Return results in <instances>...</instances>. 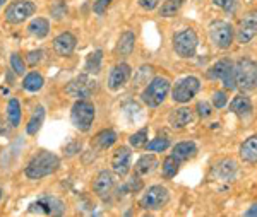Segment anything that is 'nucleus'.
Listing matches in <instances>:
<instances>
[{
    "instance_id": "obj_1",
    "label": "nucleus",
    "mask_w": 257,
    "mask_h": 217,
    "mask_svg": "<svg viewBox=\"0 0 257 217\" xmlns=\"http://www.w3.org/2000/svg\"><path fill=\"white\" fill-rule=\"evenodd\" d=\"M59 168H60V159L57 154L41 151L28 162L26 169H24V174L30 179H41L45 176L53 174Z\"/></svg>"
},
{
    "instance_id": "obj_2",
    "label": "nucleus",
    "mask_w": 257,
    "mask_h": 217,
    "mask_svg": "<svg viewBox=\"0 0 257 217\" xmlns=\"http://www.w3.org/2000/svg\"><path fill=\"white\" fill-rule=\"evenodd\" d=\"M172 91V82L167 77H155L148 82L146 87L141 93V101L146 104L148 108H158L165 103Z\"/></svg>"
},
{
    "instance_id": "obj_3",
    "label": "nucleus",
    "mask_w": 257,
    "mask_h": 217,
    "mask_svg": "<svg viewBox=\"0 0 257 217\" xmlns=\"http://www.w3.org/2000/svg\"><path fill=\"white\" fill-rule=\"evenodd\" d=\"M235 82L242 93L254 91L257 87V64L252 58H240L235 62Z\"/></svg>"
},
{
    "instance_id": "obj_4",
    "label": "nucleus",
    "mask_w": 257,
    "mask_h": 217,
    "mask_svg": "<svg viewBox=\"0 0 257 217\" xmlns=\"http://www.w3.org/2000/svg\"><path fill=\"white\" fill-rule=\"evenodd\" d=\"M96 118V108L88 99H77L70 110V122L79 132H89Z\"/></svg>"
},
{
    "instance_id": "obj_5",
    "label": "nucleus",
    "mask_w": 257,
    "mask_h": 217,
    "mask_svg": "<svg viewBox=\"0 0 257 217\" xmlns=\"http://www.w3.org/2000/svg\"><path fill=\"white\" fill-rule=\"evenodd\" d=\"M172 45L178 57L192 58V57H196V53H197L199 36H197V33L190 28L180 29V31H177L175 35H173Z\"/></svg>"
},
{
    "instance_id": "obj_6",
    "label": "nucleus",
    "mask_w": 257,
    "mask_h": 217,
    "mask_svg": "<svg viewBox=\"0 0 257 217\" xmlns=\"http://www.w3.org/2000/svg\"><path fill=\"white\" fill-rule=\"evenodd\" d=\"M208 33H209L211 43L218 50H228L233 45L235 28L231 26L230 23H226V21H221V19L213 21L208 28Z\"/></svg>"
},
{
    "instance_id": "obj_7",
    "label": "nucleus",
    "mask_w": 257,
    "mask_h": 217,
    "mask_svg": "<svg viewBox=\"0 0 257 217\" xmlns=\"http://www.w3.org/2000/svg\"><path fill=\"white\" fill-rule=\"evenodd\" d=\"M208 77L211 81H221L225 91H235L237 82H235V64L228 58H221L214 65L208 69Z\"/></svg>"
},
{
    "instance_id": "obj_8",
    "label": "nucleus",
    "mask_w": 257,
    "mask_h": 217,
    "mask_svg": "<svg viewBox=\"0 0 257 217\" xmlns=\"http://www.w3.org/2000/svg\"><path fill=\"white\" fill-rule=\"evenodd\" d=\"M170 202V190L163 185H153L144 191L139 205L144 210H161Z\"/></svg>"
},
{
    "instance_id": "obj_9",
    "label": "nucleus",
    "mask_w": 257,
    "mask_h": 217,
    "mask_svg": "<svg viewBox=\"0 0 257 217\" xmlns=\"http://www.w3.org/2000/svg\"><path fill=\"white\" fill-rule=\"evenodd\" d=\"M201 91V81L196 76H187L177 82L172 89V99L175 103L185 104L189 101H192L197 96V93Z\"/></svg>"
},
{
    "instance_id": "obj_10",
    "label": "nucleus",
    "mask_w": 257,
    "mask_h": 217,
    "mask_svg": "<svg viewBox=\"0 0 257 217\" xmlns=\"http://www.w3.org/2000/svg\"><path fill=\"white\" fill-rule=\"evenodd\" d=\"M96 91V81L91 77V74H81V76L74 77L72 81L65 86V93L70 98L76 99H88Z\"/></svg>"
},
{
    "instance_id": "obj_11",
    "label": "nucleus",
    "mask_w": 257,
    "mask_h": 217,
    "mask_svg": "<svg viewBox=\"0 0 257 217\" xmlns=\"http://www.w3.org/2000/svg\"><path fill=\"white\" fill-rule=\"evenodd\" d=\"M35 12H36L35 2H31V0H14V2H11L9 6L6 7L4 16H6L7 23L21 24L30 19L31 16H35Z\"/></svg>"
},
{
    "instance_id": "obj_12",
    "label": "nucleus",
    "mask_w": 257,
    "mask_h": 217,
    "mask_svg": "<svg viewBox=\"0 0 257 217\" xmlns=\"http://www.w3.org/2000/svg\"><path fill=\"white\" fill-rule=\"evenodd\" d=\"M257 36V11L247 12L242 19L238 21V26L235 29V40L240 45L250 43Z\"/></svg>"
},
{
    "instance_id": "obj_13",
    "label": "nucleus",
    "mask_w": 257,
    "mask_h": 217,
    "mask_svg": "<svg viewBox=\"0 0 257 217\" xmlns=\"http://www.w3.org/2000/svg\"><path fill=\"white\" fill-rule=\"evenodd\" d=\"M132 77V69L128 64H117L108 74V89L110 91H120L122 87H125V84L131 81Z\"/></svg>"
},
{
    "instance_id": "obj_14",
    "label": "nucleus",
    "mask_w": 257,
    "mask_h": 217,
    "mask_svg": "<svg viewBox=\"0 0 257 217\" xmlns=\"http://www.w3.org/2000/svg\"><path fill=\"white\" fill-rule=\"evenodd\" d=\"M132 166V152L125 145H120L111 156V169L117 176H125Z\"/></svg>"
},
{
    "instance_id": "obj_15",
    "label": "nucleus",
    "mask_w": 257,
    "mask_h": 217,
    "mask_svg": "<svg viewBox=\"0 0 257 217\" xmlns=\"http://www.w3.org/2000/svg\"><path fill=\"white\" fill-rule=\"evenodd\" d=\"M30 212H38V214H52V215H60L65 212L64 202L55 197H41L38 202L31 203Z\"/></svg>"
},
{
    "instance_id": "obj_16",
    "label": "nucleus",
    "mask_w": 257,
    "mask_h": 217,
    "mask_svg": "<svg viewBox=\"0 0 257 217\" xmlns=\"http://www.w3.org/2000/svg\"><path fill=\"white\" fill-rule=\"evenodd\" d=\"M115 188V176L110 173V171L103 169L99 171V173L96 174V178H94L93 181V191L98 195V197L105 198L108 197V195L113 191Z\"/></svg>"
},
{
    "instance_id": "obj_17",
    "label": "nucleus",
    "mask_w": 257,
    "mask_h": 217,
    "mask_svg": "<svg viewBox=\"0 0 257 217\" xmlns=\"http://www.w3.org/2000/svg\"><path fill=\"white\" fill-rule=\"evenodd\" d=\"M192 122H194V111L187 106L177 108V110H173L168 115V125L173 130H182V128L189 127Z\"/></svg>"
},
{
    "instance_id": "obj_18",
    "label": "nucleus",
    "mask_w": 257,
    "mask_h": 217,
    "mask_svg": "<svg viewBox=\"0 0 257 217\" xmlns=\"http://www.w3.org/2000/svg\"><path fill=\"white\" fill-rule=\"evenodd\" d=\"M76 45H77V40L72 33H69V31L60 33V35L53 40V52L59 57H69L70 53L76 50Z\"/></svg>"
},
{
    "instance_id": "obj_19",
    "label": "nucleus",
    "mask_w": 257,
    "mask_h": 217,
    "mask_svg": "<svg viewBox=\"0 0 257 217\" xmlns=\"http://www.w3.org/2000/svg\"><path fill=\"white\" fill-rule=\"evenodd\" d=\"M228 110H230L233 115H237L238 118H247V116H250V113H252V103L245 94H238L231 99Z\"/></svg>"
},
{
    "instance_id": "obj_20",
    "label": "nucleus",
    "mask_w": 257,
    "mask_h": 217,
    "mask_svg": "<svg viewBox=\"0 0 257 217\" xmlns=\"http://www.w3.org/2000/svg\"><path fill=\"white\" fill-rule=\"evenodd\" d=\"M172 154L180 161H189L197 154V145H196V142H192V140L178 142V144L173 145Z\"/></svg>"
},
{
    "instance_id": "obj_21",
    "label": "nucleus",
    "mask_w": 257,
    "mask_h": 217,
    "mask_svg": "<svg viewBox=\"0 0 257 217\" xmlns=\"http://www.w3.org/2000/svg\"><path fill=\"white\" fill-rule=\"evenodd\" d=\"M158 159H156L155 154H144V156H141L138 162H136L134 166V173L139 174V176H144V174H149L153 173L156 168H158Z\"/></svg>"
},
{
    "instance_id": "obj_22",
    "label": "nucleus",
    "mask_w": 257,
    "mask_h": 217,
    "mask_svg": "<svg viewBox=\"0 0 257 217\" xmlns=\"http://www.w3.org/2000/svg\"><path fill=\"white\" fill-rule=\"evenodd\" d=\"M240 157L247 164H255L257 162V135H252L240 145Z\"/></svg>"
},
{
    "instance_id": "obj_23",
    "label": "nucleus",
    "mask_w": 257,
    "mask_h": 217,
    "mask_svg": "<svg viewBox=\"0 0 257 217\" xmlns=\"http://www.w3.org/2000/svg\"><path fill=\"white\" fill-rule=\"evenodd\" d=\"M136 47V35L132 31H123L117 41V53L120 57H128L134 52Z\"/></svg>"
},
{
    "instance_id": "obj_24",
    "label": "nucleus",
    "mask_w": 257,
    "mask_h": 217,
    "mask_svg": "<svg viewBox=\"0 0 257 217\" xmlns=\"http://www.w3.org/2000/svg\"><path fill=\"white\" fill-rule=\"evenodd\" d=\"M28 31H30V35H33L35 38H45V36L50 33V23L48 19L45 18H35L30 23V26H28Z\"/></svg>"
},
{
    "instance_id": "obj_25",
    "label": "nucleus",
    "mask_w": 257,
    "mask_h": 217,
    "mask_svg": "<svg viewBox=\"0 0 257 217\" xmlns=\"http://www.w3.org/2000/svg\"><path fill=\"white\" fill-rule=\"evenodd\" d=\"M117 139H118L117 132H115L113 128H106V130H101L94 137V144H96L101 151H105V149H110L111 145L117 142Z\"/></svg>"
},
{
    "instance_id": "obj_26",
    "label": "nucleus",
    "mask_w": 257,
    "mask_h": 217,
    "mask_svg": "<svg viewBox=\"0 0 257 217\" xmlns=\"http://www.w3.org/2000/svg\"><path fill=\"white\" fill-rule=\"evenodd\" d=\"M45 79L40 72H30L23 81V89L30 91V93H38L40 89H43Z\"/></svg>"
},
{
    "instance_id": "obj_27",
    "label": "nucleus",
    "mask_w": 257,
    "mask_h": 217,
    "mask_svg": "<svg viewBox=\"0 0 257 217\" xmlns=\"http://www.w3.org/2000/svg\"><path fill=\"white\" fill-rule=\"evenodd\" d=\"M235 171H237V164L231 159H223L218 162V166L214 168V173H218L219 179L223 181H230L235 176Z\"/></svg>"
},
{
    "instance_id": "obj_28",
    "label": "nucleus",
    "mask_w": 257,
    "mask_h": 217,
    "mask_svg": "<svg viewBox=\"0 0 257 217\" xmlns=\"http://www.w3.org/2000/svg\"><path fill=\"white\" fill-rule=\"evenodd\" d=\"M101 62H103V52L101 50H96V52L89 53L88 57H86V64H84V70L86 74H91V76H96L99 74V70H101Z\"/></svg>"
},
{
    "instance_id": "obj_29",
    "label": "nucleus",
    "mask_w": 257,
    "mask_h": 217,
    "mask_svg": "<svg viewBox=\"0 0 257 217\" xmlns=\"http://www.w3.org/2000/svg\"><path fill=\"white\" fill-rule=\"evenodd\" d=\"M180 164H182V161L177 159V157L172 154V156L165 157L163 162H161V173H163V176L167 179L175 178V174L180 171Z\"/></svg>"
},
{
    "instance_id": "obj_30",
    "label": "nucleus",
    "mask_w": 257,
    "mask_h": 217,
    "mask_svg": "<svg viewBox=\"0 0 257 217\" xmlns=\"http://www.w3.org/2000/svg\"><path fill=\"white\" fill-rule=\"evenodd\" d=\"M43 120H45V108L40 106L36 108L35 111H33L30 122L26 125V132L30 133V135H35V133H38V130L41 128V125H43Z\"/></svg>"
},
{
    "instance_id": "obj_31",
    "label": "nucleus",
    "mask_w": 257,
    "mask_h": 217,
    "mask_svg": "<svg viewBox=\"0 0 257 217\" xmlns=\"http://www.w3.org/2000/svg\"><path fill=\"white\" fill-rule=\"evenodd\" d=\"M7 120L12 128H18L21 125V104L16 98L9 99L7 103Z\"/></svg>"
},
{
    "instance_id": "obj_32",
    "label": "nucleus",
    "mask_w": 257,
    "mask_h": 217,
    "mask_svg": "<svg viewBox=\"0 0 257 217\" xmlns=\"http://www.w3.org/2000/svg\"><path fill=\"white\" fill-rule=\"evenodd\" d=\"M185 0H167L163 6L160 7V16L161 18H173V16L178 14V11L182 9Z\"/></svg>"
},
{
    "instance_id": "obj_33",
    "label": "nucleus",
    "mask_w": 257,
    "mask_h": 217,
    "mask_svg": "<svg viewBox=\"0 0 257 217\" xmlns=\"http://www.w3.org/2000/svg\"><path fill=\"white\" fill-rule=\"evenodd\" d=\"M148 135H149V128L148 127H144V128H141L139 132H136V133H132L131 137H128V144L132 145V147H144V145L148 144Z\"/></svg>"
},
{
    "instance_id": "obj_34",
    "label": "nucleus",
    "mask_w": 257,
    "mask_h": 217,
    "mask_svg": "<svg viewBox=\"0 0 257 217\" xmlns=\"http://www.w3.org/2000/svg\"><path fill=\"white\" fill-rule=\"evenodd\" d=\"M144 147L148 149L149 152H165L170 147V140L167 137H156L151 142H148Z\"/></svg>"
},
{
    "instance_id": "obj_35",
    "label": "nucleus",
    "mask_w": 257,
    "mask_h": 217,
    "mask_svg": "<svg viewBox=\"0 0 257 217\" xmlns=\"http://www.w3.org/2000/svg\"><path fill=\"white\" fill-rule=\"evenodd\" d=\"M211 4L226 14H235L238 9V0H211Z\"/></svg>"
},
{
    "instance_id": "obj_36",
    "label": "nucleus",
    "mask_w": 257,
    "mask_h": 217,
    "mask_svg": "<svg viewBox=\"0 0 257 217\" xmlns=\"http://www.w3.org/2000/svg\"><path fill=\"white\" fill-rule=\"evenodd\" d=\"M50 12H52V18L60 21L65 18V14H67V4H65V0H55V2L52 4V7H50Z\"/></svg>"
},
{
    "instance_id": "obj_37",
    "label": "nucleus",
    "mask_w": 257,
    "mask_h": 217,
    "mask_svg": "<svg viewBox=\"0 0 257 217\" xmlns=\"http://www.w3.org/2000/svg\"><path fill=\"white\" fill-rule=\"evenodd\" d=\"M11 67L16 76H24V72H26V64H24L23 57L19 53H12L11 55Z\"/></svg>"
},
{
    "instance_id": "obj_38",
    "label": "nucleus",
    "mask_w": 257,
    "mask_h": 217,
    "mask_svg": "<svg viewBox=\"0 0 257 217\" xmlns=\"http://www.w3.org/2000/svg\"><path fill=\"white\" fill-rule=\"evenodd\" d=\"M211 103H213V106L216 108V110H221V108H225L226 103H228L226 93H225V91H214L213 98H211Z\"/></svg>"
},
{
    "instance_id": "obj_39",
    "label": "nucleus",
    "mask_w": 257,
    "mask_h": 217,
    "mask_svg": "<svg viewBox=\"0 0 257 217\" xmlns=\"http://www.w3.org/2000/svg\"><path fill=\"white\" fill-rule=\"evenodd\" d=\"M43 50H33V52H28V55H26V62H28V65H31V67H35L36 64H40L41 60H43Z\"/></svg>"
},
{
    "instance_id": "obj_40",
    "label": "nucleus",
    "mask_w": 257,
    "mask_h": 217,
    "mask_svg": "<svg viewBox=\"0 0 257 217\" xmlns=\"http://www.w3.org/2000/svg\"><path fill=\"white\" fill-rule=\"evenodd\" d=\"M197 113L201 118H208L213 113V106L208 103V101H199L197 103Z\"/></svg>"
},
{
    "instance_id": "obj_41",
    "label": "nucleus",
    "mask_w": 257,
    "mask_h": 217,
    "mask_svg": "<svg viewBox=\"0 0 257 217\" xmlns=\"http://www.w3.org/2000/svg\"><path fill=\"white\" fill-rule=\"evenodd\" d=\"M113 2V0H96V2L93 4V11L94 14L98 16H103L106 12V9L110 7V4Z\"/></svg>"
},
{
    "instance_id": "obj_42",
    "label": "nucleus",
    "mask_w": 257,
    "mask_h": 217,
    "mask_svg": "<svg viewBox=\"0 0 257 217\" xmlns=\"http://www.w3.org/2000/svg\"><path fill=\"white\" fill-rule=\"evenodd\" d=\"M138 2L144 11H155L158 7L160 0H138Z\"/></svg>"
},
{
    "instance_id": "obj_43",
    "label": "nucleus",
    "mask_w": 257,
    "mask_h": 217,
    "mask_svg": "<svg viewBox=\"0 0 257 217\" xmlns=\"http://www.w3.org/2000/svg\"><path fill=\"white\" fill-rule=\"evenodd\" d=\"M128 188L134 190V191H139L141 188H143V181H141L139 174H136V176H132L131 183H128Z\"/></svg>"
},
{
    "instance_id": "obj_44",
    "label": "nucleus",
    "mask_w": 257,
    "mask_h": 217,
    "mask_svg": "<svg viewBox=\"0 0 257 217\" xmlns=\"http://www.w3.org/2000/svg\"><path fill=\"white\" fill-rule=\"evenodd\" d=\"M81 151V142H74V144H70L65 147V152H67V156H74L76 152Z\"/></svg>"
},
{
    "instance_id": "obj_45",
    "label": "nucleus",
    "mask_w": 257,
    "mask_h": 217,
    "mask_svg": "<svg viewBox=\"0 0 257 217\" xmlns=\"http://www.w3.org/2000/svg\"><path fill=\"white\" fill-rule=\"evenodd\" d=\"M9 128H12L11 123H9V120L6 122V120L0 116V135H6V133L9 132Z\"/></svg>"
},
{
    "instance_id": "obj_46",
    "label": "nucleus",
    "mask_w": 257,
    "mask_h": 217,
    "mask_svg": "<svg viewBox=\"0 0 257 217\" xmlns=\"http://www.w3.org/2000/svg\"><path fill=\"white\" fill-rule=\"evenodd\" d=\"M243 215H247V217H252V215H257V203H254L250 208H247L245 212H243Z\"/></svg>"
},
{
    "instance_id": "obj_47",
    "label": "nucleus",
    "mask_w": 257,
    "mask_h": 217,
    "mask_svg": "<svg viewBox=\"0 0 257 217\" xmlns=\"http://www.w3.org/2000/svg\"><path fill=\"white\" fill-rule=\"evenodd\" d=\"M2 197H4V191H2V188H0V202H2Z\"/></svg>"
},
{
    "instance_id": "obj_48",
    "label": "nucleus",
    "mask_w": 257,
    "mask_h": 217,
    "mask_svg": "<svg viewBox=\"0 0 257 217\" xmlns=\"http://www.w3.org/2000/svg\"><path fill=\"white\" fill-rule=\"evenodd\" d=\"M7 2V0H0V7H2L4 6V4H6Z\"/></svg>"
}]
</instances>
